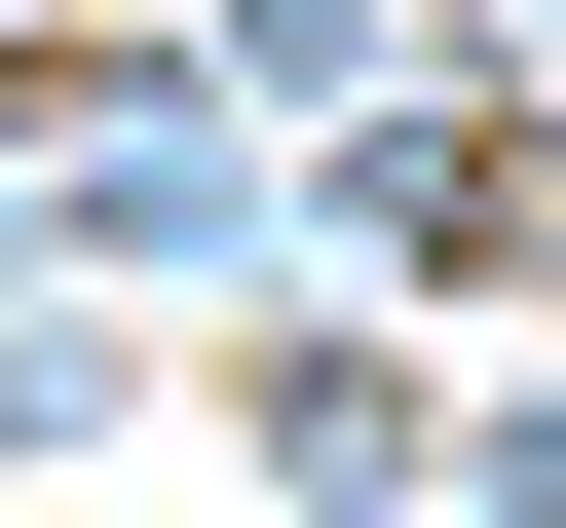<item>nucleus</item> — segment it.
Listing matches in <instances>:
<instances>
[{
	"mask_svg": "<svg viewBox=\"0 0 566 528\" xmlns=\"http://www.w3.org/2000/svg\"><path fill=\"white\" fill-rule=\"evenodd\" d=\"M378 264H566V151H491V114H416V151H378Z\"/></svg>",
	"mask_w": 566,
	"mask_h": 528,
	"instance_id": "nucleus-1",
	"label": "nucleus"
}]
</instances>
